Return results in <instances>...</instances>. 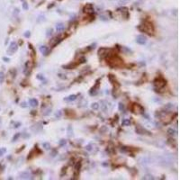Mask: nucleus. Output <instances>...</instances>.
<instances>
[{
    "label": "nucleus",
    "mask_w": 180,
    "mask_h": 180,
    "mask_svg": "<svg viewBox=\"0 0 180 180\" xmlns=\"http://www.w3.org/2000/svg\"><path fill=\"white\" fill-rule=\"evenodd\" d=\"M55 116L58 118H60L61 116V111H58V113H56V114H55Z\"/></svg>",
    "instance_id": "7c9ffc66"
},
{
    "label": "nucleus",
    "mask_w": 180,
    "mask_h": 180,
    "mask_svg": "<svg viewBox=\"0 0 180 180\" xmlns=\"http://www.w3.org/2000/svg\"><path fill=\"white\" fill-rule=\"evenodd\" d=\"M20 178H22V179H31L32 178L31 173L23 172L20 175Z\"/></svg>",
    "instance_id": "9b49d317"
},
{
    "label": "nucleus",
    "mask_w": 180,
    "mask_h": 180,
    "mask_svg": "<svg viewBox=\"0 0 180 180\" xmlns=\"http://www.w3.org/2000/svg\"><path fill=\"white\" fill-rule=\"evenodd\" d=\"M98 88H99V80L96 81V84H95V85L91 88V90L89 91L90 95H95L97 94V89H98Z\"/></svg>",
    "instance_id": "1a4fd4ad"
},
{
    "label": "nucleus",
    "mask_w": 180,
    "mask_h": 180,
    "mask_svg": "<svg viewBox=\"0 0 180 180\" xmlns=\"http://www.w3.org/2000/svg\"><path fill=\"white\" fill-rule=\"evenodd\" d=\"M139 29H140L141 31L148 33L149 35H153V34H154V32H155L153 24H151L150 22H148V21L144 22V24L140 25V26H139Z\"/></svg>",
    "instance_id": "f03ea898"
},
{
    "label": "nucleus",
    "mask_w": 180,
    "mask_h": 180,
    "mask_svg": "<svg viewBox=\"0 0 180 180\" xmlns=\"http://www.w3.org/2000/svg\"><path fill=\"white\" fill-rule=\"evenodd\" d=\"M29 104L32 107H36L38 105V100L35 98H31V99H29Z\"/></svg>",
    "instance_id": "ddd939ff"
},
{
    "label": "nucleus",
    "mask_w": 180,
    "mask_h": 180,
    "mask_svg": "<svg viewBox=\"0 0 180 180\" xmlns=\"http://www.w3.org/2000/svg\"><path fill=\"white\" fill-rule=\"evenodd\" d=\"M56 30H57V32H63L65 30V25L61 23L58 24L56 25Z\"/></svg>",
    "instance_id": "4468645a"
},
{
    "label": "nucleus",
    "mask_w": 180,
    "mask_h": 180,
    "mask_svg": "<svg viewBox=\"0 0 180 180\" xmlns=\"http://www.w3.org/2000/svg\"><path fill=\"white\" fill-rule=\"evenodd\" d=\"M20 125H21V124H20V123H17V124H16V126H14V127H15V128H18Z\"/></svg>",
    "instance_id": "c9c22d12"
},
{
    "label": "nucleus",
    "mask_w": 180,
    "mask_h": 180,
    "mask_svg": "<svg viewBox=\"0 0 180 180\" xmlns=\"http://www.w3.org/2000/svg\"><path fill=\"white\" fill-rule=\"evenodd\" d=\"M52 32H53V30H52L51 28V29L49 28V29L47 30V33H46V35H47V36H50V35H51V34H52Z\"/></svg>",
    "instance_id": "cd10ccee"
},
{
    "label": "nucleus",
    "mask_w": 180,
    "mask_h": 180,
    "mask_svg": "<svg viewBox=\"0 0 180 180\" xmlns=\"http://www.w3.org/2000/svg\"><path fill=\"white\" fill-rule=\"evenodd\" d=\"M66 143H67V141H66V140H64V139H62V140H61V141H60V146H64Z\"/></svg>",
    "instance_id": "bb28decb"
},
{
    "label": "nucleus",
    "mask_w": 180,
    "mask_h": 180,
    "mask_svg": "<svg viewBox=\"0 0 180 180\" xmlns=\"http://www.w3.org/2000/svg\"><path fill=\"white\" fill-rule=\"evenodd\" d=\"M112 50H110V49H107V48H100L99 49V51H98V54L99 56L101 57V58H107L108 56H110V51H111Z\"/></svg>",
    "instance_id": "423d86ee"
},
{
    "label": "nucleus",
    "mask_w": 180,
    "mask_h": 180,
    "mask_svg": "<svg viewBox=\"0 0 180 180\" xmlns=\"http://www.w3.org/2000/svg\"><path fill=\"white\" fill-rule=\"evenodd\" d=\"M17 50H18V45H17V43H16V41H13V42H11L10 46L8 48L7 53L9 55H13Z\"/></svg>",
    "instance_id": "0eeeda50"
},
{
    "label": "nucleus",
    "mask_w": 180,
    "mask_h": 180,
    "mask_svg": "<svg viewBox=\"0 0 180 180\" xmlns=\"http://www.w3.org/2000/svg\"><path fill=\"white\" fill-rule=\"evenodd\" d=\"M76 99H77V95H71L70 96L66 97L64 100H66V101H74Z\"/></svg>",
    "instance_id": "2eb2a0df"
},
{
    "label": "nucleus",
    "mask_w": 180,
    "mask_h": 180,
    "mask_svg": "<svg viewBox=\"0 0 180 180\" xmlns=\"http://www.w3.org/2000/svg\"><path fill=\"white\" fill-rule=\"evenodd\" d=\"M23 8H24V10H28V8H29V7H28L27 3H25V2H24V4H23Z\"/></svg>",
    "instance_id": "c756f323"
},
{
    "label": "nucleus",
    "mask_w": 180,
    "mask_h": 180,
    "mask_svg": "<svg viewBox=\"0 0 180 180\" xmlns=\"http://www.w3.org/2000/svg\"><path fill=\"white\" fill-rule=\"evenodd\" d=\"M58 76H59V77H60L61 78H63V79H65V78H66V77H63L64 75H62V74H59Z\"/></svg>",
    "instance_id": "f704fd0d"
},
{
    "label": "nucleus",
    "mask_w": 180,
    "mask_h": 180,
    "mask_svg": "<svg viewBox=\"0 0 180 180\" xmlns=\"http://www.w3.org/2000/svg\"><path fill=\"white\" fill-rule=\"evenodd\" d=\"M37 78H39V79H41V80H43V79H44V77H41V75H38Z\"/></svg>",
    "instance_id": "72a5a7b5"
},
{
    "label": "nucleus",
    "mask_w": 180,
    "mask_h": 180,
    "mask_svg": "<svg viewBox=\"0 0 180 180\" xmlns=\"http://www.w3.org/2000/svg\"><path fill=\"white\" fill-rule=\"evenodd\" d=\"M132 111L135 114H141L144 113V108L139 104H133V106H132Z\"/></svg>",
    "instance_id": "20e7f679"
},
{
    "label": "nucleus",
    "mask_w": 180,
    "mask_h": 180,
    "mask_svg": "<svg viewBox=\"0 0 180 180\" xmlns=\"http://www.w3.org/2000/svg\"><path fill=\"white\" fill-rule=\"evenodd\" d=\"M77 66V64H72V63H70V64H68V65H66V66H63V68L64 69H66V70H71V69H74L75 67Z\"/></svg>",
    "instance_id": "dca6fc26"
},
{
    "label": "nucleus",
    "mask_w": 180,
    "mask_h": 180,
    "mask_svg": "<svg viewBox=\"0 0 180 180\" xmlns=\"http://www.w3.org/2000/svg\"><path fill=\"white\" fill-rule=\"evenodd\" d=\"M135 132L138 133V134H141V135H148V136H150L151 135V133L149 132L148 130L144 129L143 127H141V125H137L136 128H135Z\"/></svg>",
    "instance_id": "39448f33"
},
{
    "label": "nucleus",
    "mask_w": 180,
    "mask_h": 180,
    "mask_svg": "<svg viewBox=\"0 0 180 180\" xmlns=\"http://www.w3.org/2000/svg\"><path fill=\"white\" fill-rule=\"evenodd\" d=\"M130 124H131V121L129 119H124L122 122V125L123 126H130Z\"/></svg>",
    "instance_id": "a211bd4d"
},
{
    "label": "nucleus",
    "mask_w": 180,
    "mask_h": 180,
    "mask_svg": "<svg viewBox=\"0 0 180 180\" xmlns=\"http://www.w3.org/2000/svg\"><path fill=\"white\" fill-rule=\"evenodd\" d=\"M142 179H154V178L150 175H146L142 178Z\"/></svg>",
    "instance_id": "412c9836"
},
{
    "label": "nucleus",
    "mask_w": 180,
    "mask_h": 180,
    "mask_svg": "<svg viewBox=\"0 0 180 180\" xmlns=\"http://www.w3.org/2000/svg\"><path fill=\"white\" fill-rule=\"evenodd\" d=\"M86 149L87 151H92V145H91V144H88L87 146H86Z\"/></svg>",
    "instance_id": "c85d7f7f"
},
{
    "label": "nucleus",
    "mask_w": 180,
    "mask_h": 180,
    "mask_svg": "<svg viewBox=\"0 0 180 180\" xmlns=\"http://www.w3.org/2000/svg\"><path fill=\"white\" fill-rule=\"evenodd\" d=\"M91 107H92V109L97 110L99 108V104H98V103H93V104L91 105Z\"/></svg>",
    "instance_id": "6ab92c4d"
},
{
    "label": "nucleus",
    "mask_w": 180,
    "mask_h": 180,
    "mask_svg": "<svg viewBox=\"0 0 180 180\" xmlns=\"http://www.w3.org/2000/svg\"><path fill=\"white\" fill-rule=\"evenodd\" d=\"M107 64L111 68H120L123 66L124 61L117 55H110L107 57Z\"/></svg>",
    "instance_id": "f257e3e1"
},
{
    "label": "nucleus",
    "mask_w": 180,
    "mask_h": 180,
    "mask_svg": "<svg viewBox=\"0 0 180 180\" xmlns=\"http://www.w3.org/2000/svg\"><path fill=\"white\" fill-rule=\"evenodd\" d=\"M168 135H170V136H175V135H177V131L176 130H174L172 128H170V129H168Z\"/></svg>",
    "instance_id": "f3484780"
},
{
    "label": "nucleus",
    "mask_w": 180,
    "mask_h": 180,
    "mask_svg": "<svg viewBox=\"0 0 180 180\" xmlns=\"http://www.w3.org/2000/svg\"><path fill=\"white\" fill-rule=\"evenodd\" d=\"M4 79H5V74L1 71L0 72V83H2L4 81Z\"/></svg>",
    "instance_id": "4be33fe9"
},
{
    "label": "nucleus",
    "mask_w": 180,
    "mask_h": 180,
    "mask_svg": "<svg viewBox=\"0 0 180 180\" xmlns=\"http://www.w3.org/2000/svg\"><path fill=\"white\" fill-rule=\"evenodd\" d=\"M136 42H137L138 44L144 45V44H146V42H147V38H146L144 35H138V36L136 37Z\"/></svg>",
    "instance_id": "6e6552de"
},
{
    "label": "nucleus",
    "mask_w": 180,
    "mask_h": 180,
    "mask_svg": "<svg viewBox=\"0 0 180 180\" xmlns=\"http://www.w3.org/2000/svg\"><path fill=\"white\" fill-rule=\"evenodd\" d=\"M40 51L41 52V54H43L44 56H47L49 54V49H48L47 46H41L40 47Z\"/></svg>",
    "instance_id": "f8f14e48"
},
{
    "label": "nucleus",
    "mask_w": 180,
    "mask_h": 180,
    "mask_svg": "<svg viewBox=\"0 0 180 180\" xmlns=\"http://www.w3.org/2000/svg\"><path fill=\"white\" fill-rule=\"evenodd\" d=\"M153 84H154V86H155L156 91H158V89H162V88H164L165 86H166V85H167V81H166L163 78L159 77V78H157L156 79L154 80Z\"/></svg>",
    "instance_id": "7ed1b4c3"
},
{
    "label": "nucleus",
    "mask_w": 180,
    "mask_h": 180,
    "mask_svg": "<svg viewBox=\"0 0 180 180\" xmlns=\"http://www.w3.org/2000/svg\"><path fill=\"white\" fill-rule=\"evenodd\" d=\"M56 153H57V152H56V150H53V152H52V154H51V156H52V157H55V156H56V155H55Z\"/></svg>",
    "instance_id": "e433bc0d"
},
{
    "label": "nucleus",
    "mask_w": 180,
    "mask_h": 180,
    "mask_svg": "<svg viewBox=\"0 0 180 180\" xmlns=\"http://www.w3.org/2000/svg\"><path fill=\"white\" fill-rule=\"evenodd\" d=\"M3 61H5L6 62H9V61H10V59H9V58H6V57H4V58H3Z\"/></svg>",
    "instance_id": "473e14b6"
},
{
    "label": "nucleus",
    "mask_w": 180,
    "mask_h": 180,
    "mask_svg": "<svg viewBox=\"0 0 180 180\" xmlns=\"http://www.w3.org/2000/svg\"><path fill=\"white\" fill-rule=\"evenodd\" d=\"M68 133H69V136L71 137L72 135H73V131H71V126H69V128H68Z\"/></svg>",
    "instance_id": "a878e982"
},
{
    "label": "nucleus",
    "mask_w": 180,
    "mask_h": 180,
    "mask_svg": "<svg viewBox=\"0 0 180 180\" xmlns=\"http://www.w3.org/2000/svg\"><path fill=\"white\" fill-rule=\"evenodd\" d=\"M19 137H20V133H16V135L13 137V140H12V141H17V139H18Z\"/></svg>",
    "instance_id": "b1692460"
},
{
    "label": "nucleus",
    "mask_w": 180,
    "mask_h": 180,
    "mask_svg": "<svg viewBox=\"0 0 180 180\" xmlns=\"http://www.w3.org/2000/svg\"><path fill=\"white\" fill-rule=\"evenodd\" d=\"M84 12L86 14H93L94 13V7L91 4H87L84 7Z\"/></svg>",
    "instance_id": "9d476101"
},
{
    "label": "nucleus",
    "mask_w": 180,
    "mask_h": 180,
    "mask_svg": "<svg viewBox=\"0 0 180 180\" xmlns=\"http://www.w3.org/2000/svg\"><path fill=\"white\" fill-rule=\"evenodd\" d=\"M119 110H120V111L124 112V105L122 103H120V104H119Z\"/></svg>",
    "instance_id": "393cba45"
},
{
    "label": "nucleus",
    "mask_w": 180,
    "mask_h": 180,
    "mask_svg": "<svg viewBox=\"0 0 180 180\" xmlns=\"http://www.w3.org/2000/svg\"><path fill=\"white\" fill-rule=\"evenodd\" d=\"M6 152H7V149H5V148H1L0 149V156H3Z\"/></svg>",
    "instance_id": "5701e85b"
},
{
    "label": "nucleus",
    "mask_w": 180,
    "mask_h": 180,
    "mask_svg": "<svg viewBox=\"0 0 180 180\" xmlns=\"http://www.w3.org/2000/svg\"><path fill=\"white\" fill-rule=\"evenodd\" d=\"M24 36H25L26 38H29V37L31 36V32H25V33H24Z\"/></svg>",
    "instance_id": "2f4dec72"
},
{
    "label": "nucleus",
    "mask_w": 180,
    "mask_h": 180,
    "mask_svg": "<svg viewBox=\"0 0 180 180\" xmlns=\"http://www.w3.org/2000/svg\"><path fill=\"white\" fill-rule=\"evenodd\" d=\"M42 147L45 149H51V144L48 142H44V143H42Z\"/></svg>",
    "instance_id": "aec40b11"
},
{
    "label": "nucleus",
    "mask_w": 180,
    "mask_h": 180,
    "mask_svg": "<svg viewBox=\"0 0 180 180\" xmlns=\"http://www.w3.org/2000/svg\"><path fill=\"white\" fill-rule=\"evenodd\" d=\"M21 106H23V107H26V104H25V103H23V104H21Z\"/></svg>",
    "instance_id": "4c0bfd02"
}]
</instances>
